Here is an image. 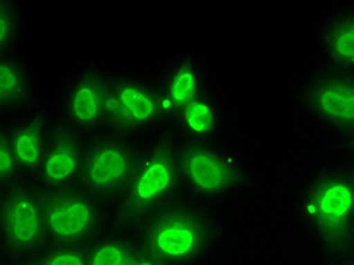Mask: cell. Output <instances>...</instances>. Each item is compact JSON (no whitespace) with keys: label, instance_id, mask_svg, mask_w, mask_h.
I'll list each match as a JSON object with an SVG mask.
<instances>
[{"label":"cell","instance_id":"obj_18","mask_svg":"<svg viewBox=\"0 0 354 265\" xmlns=\"http://www.w3.org/2000/svg\"><path fill=\"white\" fill-rule=\"evenodd\" d=\"M25 35V8L17 0H0V56L17 55Z\"/></svg>","mask_w":354,"mask_h":265},{"label":"cell","instance_id":"obj_8","mask_svg":"<svg viewBox=\"0 0 354 265\" xmlns=\"http://www.w3.org/2000/svg\"><path fill=\"white\" fill-rule=\"evenodd\" d=\"M47 244L43 194L34 181L3 190L0 205V264L30 258Z\"/></svg>","mask_w":354,"mask_h":265},{"label":"cell","instance_id":"obj_4","mask_svg":"<svg viewBox=\"0 0 354 265\" xmlns=\"http://www.w3.org/2000/svg\"><path fill=\"white\" fill-rule=\"evenodd\" d=\"M300 109L337 149L353 156L354 150V71L312 66L294 86Z\"/></svg>","mask_w":354,"mask_h":265},{"label":"cell","instance_id":"obj_12","mask_svg":"<svg viewBox=\"0 0 354 265\" xmlns=\"http://www.w3.org/2000/svg\"><path fill=\"white\" fill-rule=\"evenodd\" d=\"M85 141L86 136L55 114L41 164L30 181H34L41 191L77 187L84 164Z\"/></svg>","mask_w":354,"mask_h":265},{"label":"cell","instance_id":"obj_13","mask_svg":"<svg viewBox=\"0 0 354 265\" xmlns=\"http://www.w3.org/2000/svg\"><path fill=\"white\" fill-rule=\"evenodd\" d=\"M177 140L197 144H226L229 108L215 82L180 109L167 129Z\"/></svg>","mask_w":354,"mask_h":265},{"label":"cell","instance_id":"obj_9","mask_svg":"<svg viewBox=\"0 0 354 265\" xmlns=\"http://www.w3.org/2000/svg\"><path fill=\"white\" fill-rule=\"evenodd\" d=\"M179 141L180 188L198 199H218L244 183L243 158L229 144Z\"/></svg>","mask_w":354,"mask_h":265},{"label":"cell","instance_id":"obj_3","mask_svg":"<svg viewBox=\"0 0 354 265\" xmlns=\"http://www.w3.org/2000/svg\"><path fill=\"white\" fill-rule=\"evenodd\" d=\"M215 223L202 208L173 200L133 232L144 250L164 265H188L214 239Z\"/></svg>","mask_w":354,"mask_h":265},{"label":"cell","instance_id":"obj_22","mask_svg":"<svg viewBox=\"0 0 354 265\" xmlns=\"http://www.w3.org/2000/svg\"><path fill=\"white\" fill-rule=\"evenodd\" d=\"M0 265H41V262L38 261V258H26V259H20V261H12V262H3Z\"/></svg>","mask_w":354,"mask_h":265},{"label":"cell","instance_id":"obj_23","mask_svg":"<svg viewBox=\"0 0 354 265\" xmlns=\"http://www.w3.org/2000/svg\"><path fill=\"white\" fill-rule=\"evenodd\" d=\"M2 196H3V190L0 188V205H2Z\"/></svg>","mask_w":354,"mask_h":265},{"label":"cell","instance_id":"obj_10","mask_svg":"<svg viewBox=\"0 0 354 265\" xmlns=\"http://www.w3.org/2000/svg\"><path fill=\"white\" fill-rule=\"evenodd\" d=\"M108 67L88 62L71 71L61 91L58 116L84 136L103 132L108 105Z\"/></svg>","mask_w":354,"mask_h":265},{"label":"cell","instance_id":"obj_19","mask_svg":"<svg viewBox=\"0 0 354 265\" xmlns=\"http://www.w3.org/2000/svg\"><path fill=\"white\" fill-rule=\"evenodd\" d=\"M23 179L15 163L10 138H8L6 123H0V188L5 190Z\"/></svg>","mask_w":354,"mask_h":265},{"label":"cell","instance_id":"obj_11","mask_svg":"<svg viewBox=\"0 0 354 265\" xmlns=\"http://www.w3.org/2000/svg\"><path fill=\"white\" fill-rule=\"evenodd\" d=\"M151 77L162 117V131L177 112L215 82L206 60L192 51L168 55Z\"/></svg>","mask_w":354,"mask_h":265},{"label":"cell","instance_id":"obj_14","mask_svg":"<svg viewBox=\"0 0 354 265\" xmlns=\"http://www.w3.org/2000/svg\"><path fill=\"white\" fill-rule=\"evenodd\" d=\"M313 66L354 71V3L327 10L313 29Z\"/></svg>","mask_w":354,"mask_h":265},{"label":"cell","instance_id":"obj_17","mask_svg":"<svg viewBox=\"0 0 354 265\" xmlns=\"http://www.w3.org/2000/svg\"><path fill=\"white\" fill-rule=\"evenodd\" d=\"M138 243L132 234H103L85 246L88 265H135Z\"/></svg>","mask_w":354,"mask_h":265},{"label":"cell","instance_id":"obj_16","mask_svg":"<svg viewBox=\"0 0 354 265\" xmlns=\"http://www.w3.org/2000/svg\"><path fill=\"white\" fill-rule=\"evenodd\" d=\"M52 120V111L38 105L25 117L6 123L12 155L23 179H34L38 172L49 138Z\"/></svg>","mask_w":354,"mask_h":265},{"label":"cell","instance_id":"obj_6","mask_svg":"<svg viewBox=\"0 0 354 265\" xmlns=\"http://www.w3.org/2000/svg\"><path fill=\"white\" fill-rule=\"evenodd\" d=\"M162 129V117L151 75L136 70L109 68L103 131L147 140Z\"/></svg>","mask_w":354,"mask_h":265},{"label":"cell","instance_id":"obj_5","mask_svg":"<svg viewBox=\"0 0 354 265\" xmlns=\"http://www.w3.org/2000/svg\"><path fill=\"white\" fill-rule=\"evenodd\" d=\"M146 140L114 132L86 136L77 187L112 206L131 182Z\"/></svg>","mask_w":354,"mask_h":265},{"label":"cell","instance_id":"obj_1","mask_svg":"<svg viewBox=\"0 0 354 265\" xmlns=\"http://www.w3.org/2000/svg\"><path fill=\"white\" fill-rule=\"evenodd\" d=\"M180 188L179 141L160 131L144 143L131 182L111 206L112 229L133 234L141 223L176 200Z\"/></svg>","mask_w":354,"mask_h":265},{"label":"cell","instance_id":"obj_2","mask_svg":"<svg viewBox=\"0 0 354 265\" xmlns=\"http://www.w3.org/2000/svg\"><path fill=\"white\" fill-rule=\"evenodd\" d=\"M300 214L328 253H342L353 244V158L326 164L312 176L300 200Z\"/></svg>","mask_w":354,"mask_h":265},{"label":"cell","instance_id":"obj_15","mask_svg":"<svg viewBox=\"0 0 354 265\" xmlns=\"http://www.w3.org/2000/svg\"><path fill=\"white\" fill-rule=\"evenodd\" d=\"M39 82L20 55L0 56V123L25 117L38 107Z\"/></svg>","mask_w":354,"mask_h":265},{"label":"cell","instance_id":"obj_21","mask_svg":"<svg viewBox=\"0 0 354 265\" xmlns=\"http://www.w3.org/2000/svg\"><path fill=\"white\" fill-rule=\"evenodd\" d=\"M135 265H164L162 262H159L156 258H153L150 253H147L144 248L138 244V253H136V259Z\"/></svg>","mask_w":354,"mask_h":265},{"label":"cell","instance_id":"obj_20","mask_svg":"<svg viewBox=\"0 0 354 265\" xmlns=\"http://www.w3.org/2000/svg\"><path fill=\"white\" fill-rule=\"evenodd\" d=\"M38 261L41 265H88L84 247L53 246L41 250Z\"/></svg>","mask_w":354,"mask_h":265},{"label":"cell","instance_id":"obj_24","mask_svg":"<svg viewBox=\"0 0 354 265\" xmlns=\"http://www.w3.org/2000/svg\"><path fill=\"white\" fill-rule=\"evenodd\" d=\"M342 265H353V262H350V261H348V262H345V264H342Z\"/></svg>","mask_w":354,"mask_h":265},{"label":"cell","instance_id":"obj_7","mask_svg":"<svg viewBox=\"0 0 354 265\" xmlns=\"http://www.w3.org/2000/svg\"><path fill=\"white\" fill-rule=\"evenodd\" d=\"M41 191V190H39ZM47 243L88 246L112 229L111 206L79 187L41 191Z\"/></svg>","mask_w":354,"mask_h":265}]
</instances>
